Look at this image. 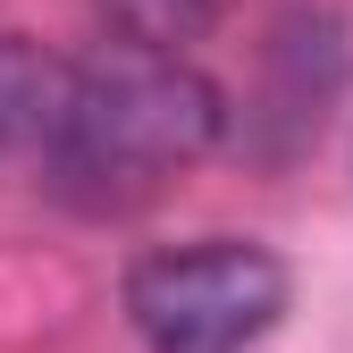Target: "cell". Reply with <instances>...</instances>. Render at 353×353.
Listing matches in <instances>:
<instances>
[{"mask_svg":"<svg viewBox=\"0 0 353 353\" xmlns=\"http://www.w3.org/2000/svg\"><path fill=\"white\" fill-rule=\"evenodd\" d=\"M219 135H228V93L185 51L101 42L68 76V110H59L51 160H42L34 185L68 202L76 219H135Z\"/></svg>","mask_w":353,"mask_h":353,"instance_id":"cell-1","label":"cell"},{"mask_svg":"<svg viewBox=\"0 0 353 353\" xmlns=\"http://www.w3.org/2000/svg\"><path fill=\"white\" fill-rule=\"evenodd\" d=\"M286 312V261L244 236L168 244L126 270V320L143 353H244Z\"/></svg>","mask_w":353,"mask_h":353,"instance_id":"cell-2","label":"cell"},{"mask_svg":"<svg viewBox=\"0 0 353 353\" xmlns=\"http://www.w3.org/2000/svg\"><path fill=\"white\" fill-rule=\"evenodd\" d=\"M68 76L76 59L42 51L34 34H0V176H42L68 110Z\"/></svg>","mask_w":353,"mask_h":353,"instance_id":"cell-3","label":"cell"},{"mask_svg":"<svg viewBox=\"0 0 353 353\" xmlns=\"http://www.w3.org/2000/svg\"><path fill=\"white\" fill-rule=\"evenodd\" d=\"M101 17L118 42H152V51H185L210 34L219 0H101Z\"/></svg>","mask_w":353,"mask_h":353,"instance_id":"cell-4","label":"cell"}]
</instances>
